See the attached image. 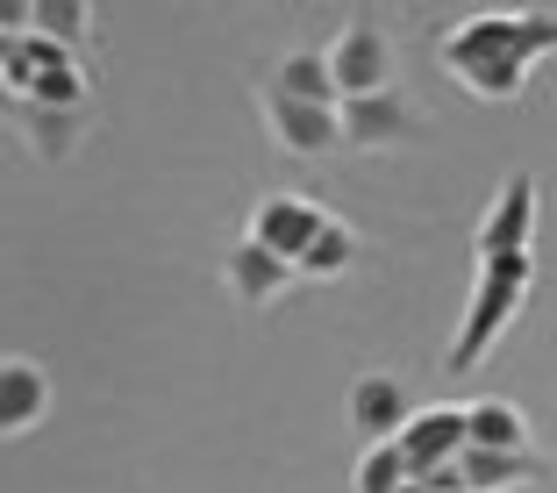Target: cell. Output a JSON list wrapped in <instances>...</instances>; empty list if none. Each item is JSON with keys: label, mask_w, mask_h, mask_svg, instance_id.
<instances>
[{"label": "cell", "mask_w": 557, "mask_h": 493, "mask_svg": "<svg viewBox=\"0 0 557 493\" xmlns=\"http://www.w3.org/2000/svg\"><path fill=\"white\" fill-rule=\"evenodd\" d=\"M443 72L472 100H522L543 58H557V8H479L436 44Z\"/></svg>", "instance_id": "6da1fadb"}, {"label": "cell", "mask_w": 557, "mask_h": 493, "mask_svg": "<svg viewBox=\"0 0 557 493\" xmlns=\"http://www.w3.org/2000/svg\"><path fill=\"white\" fill-rule=\"evenodd\" d=\"M529 286H536V258H529V250H515V258H479L472 300H465V322H458V336H450V358H443L458 379L479 372V365L500 350V336L515 329Z\"/></svg>", "instance_id": "7a4b0ae2"}, {"label": "cell", "mask_w": 557, "mask_h": 493, "mask_svg": "<svg viewBox=\"0 0 557 493\" xmlns=\"http://www.w3.org/2000/svg\"><path fill=\"white\" fill-rule=\"evenodd\" d=\"M329 79H336V100H364V94H394V72H400V50L394 29L379 15H350L344 29L329 36Z\"/></svg>", "instance_id": "3957f363"}, {"label": "cell", "mask_w": 557, "mask_h": 493, "mask_svg": "<svg viewBox=\"0 0 557 493\" xmlns=\"http://www.w3.org/2000/svg\"><path fill=\"white\" fill-rule=\"evenodd\" d=\"M336 122H344V150H408L414 136H422V108H414L400 86H394V94L344 100Z\"/></svg>", "instance_id": "277c9868"}, {"label": "cell", "mask_w": 557, "mask_h": 493, "mask_svg": "<svg viewBox=\"0 0 557 493\" xmlns=\"http://www.w3.org/2000/svg\"><path fill=\"white\" fill-rule=\"evenodd\" d=\"M408 415H414V400H408V379H400V372H358V379H350L344 422H350V436H358L364 451L394 444L400 429H408Z\"/></svg>", "instance_id": "5b68a950"}, {"label": "cell", "mask_w": 557, "mask_h": 493, "mask_svg": "<svg viewBox=\"0 0 557 493\" xmlns=\"http://www.w3.org/2000/svg\"><path fill=\"white\" fill-rule=\"evenodd\" d=\"M258 108H264V130H272V144L286 150V158H336V150H344L336 108H308V100L272 94V86L258 94Z\"/></svg>", "instance_id": "8992f818"}, {"label": "cell", "mask_w": 557, "mask_h": 493, "mask_svg": "<svg viewBox=\"0 0 557 493\" xmlns=\"http://www.w3.org/2000/svg\"><path fill=\"white\" fill-rule=\"evenodd\" d=\"M322 222H329V208L322 200H308V194H264L258 208H250V244L258 250H272V258H286V264H300V250L322 236Z\"/></svg>", "instance_id": "52a82bcc"}, {"label": "cell", "mask_w": 557, "mask_h": 493, "mask_svg": "<svg viewBox=\"0 0 557 493\" xmlns=\"http://www.w3.org/2000/svg\"><path fill=\"white\" fill-rule=\"evenodd\" d=\"M400 444V458H408V472L414 479H429V472H443V465H458L465 458V408L458 400H436V408H414L408 415V429L394 436Z\"/></svg>", "instance_id": "ba28073f"}, {"label": "cell", "mask_w": 557, "mask_h": 493, "mask_svg": "<svg viewBox=\"0 0 557 493\" xmlns=\"http://www.w3.org/2000/svg\"><path fill=\"white\" fill-rule=\"evenodd\" d=\"M529 236H536V180L529 172H515L500 194H493V208L479 214V258H515V250H529Z\"/></svg>", "instance_id": "9c48e42d"}, {"label": "cell", "mask_w": 557, "mask_h": 493, "mask_svg": "<svg viewBox=\"0 0 557 493\" xmlns=\"http://www.w3.org/2000/svg\"><path fill=\"white\" fill-rule=\"evenodd\" d=\"M50 415V372L36 358H0V444L29 436Z\"/></svg>", "instance_id": "30bf717a"}, {"label": "cell", "mask_w": 557, "mask_h": 493, "mask_svg": "<svg viewBox=\"0 0 557 493\" xmlns=\"http://www.w3.org/2000/svg\"><path fill=\"white\" fill-rule=\"evenodd\" d=\"M294 280H300L294 264H286V258H272V250H258L250 236L230 250V258H222V286H230V294L244 300V308H272V300L286 294Z\"/></svg>", "instance_id": "8fae6325"}, {"label": "cell", "mask_w": 557, "mask_h": 493, "mask_svg": "<svg viewBox=\"0 0 557 493\" xmlns=\"http://www.w3.org/2000/svg\"><path fill=\"white\" fill-rule=\"evenodd\" d=\"M458 479H465V493H515V486H536V479H550V465L536 458V451H472L465 444V458H458Z\"/></svg>", "instance_id": "7c38bea8"}, {"label": "cell", "mask_w": 557, "mask_h": 493, "mask_svg": "<svg viewBox=\"0 0 557 493\" xmlns=\"http://www.w3.org/2000/svg\"><path fill=\"white\" fill-rule=\"evenodd\" d=\"M465 436H472V451H536V429H529V415L515 408V400L500 394H479L472 408H465Z\"/></svg>", "instance_id": "4fadbf2b"}, {"label": "cell", "mask_w": 557, "mask_h": 493, "mask_svg": "<svg viewBox=\"0 0 557 493\" xmlns=\"http://www.w3.org/2000/svg\"><path fill=\"white\" fill-rule=\"evenodd\" d=\"M264 86H272V94H286V100H308V108H344V100H336V79H329V58H322V50H294V58H278Z\"/></svg>", "instance_id": "5bb4252c"}, {"label": "cell", "mask_w": 557, "mask_h": 493, "mask_svg": "<svg viewBox=\"0 0 557 493\" xmlns=\"http://www.w3.org/2000/svg\"><path fill=\"white\" fill-rule=\"evenodd\" d=\"M358 230H350V222H344V214H329V222H322V236H314V244L308 250H300V264H294V272H300V280H344V272H350V264H358Z\"/></svg>", "instance_id": "9a60e30c"}, {"label": "cell", "mask_w": 557, "mask_h": 493, "mask_svg": "<svg viewBox=\"0 0 557 493\" xmlns=\"http://www.w3.org/2000/svg\"><path fill=\"white\" fill-rule=\"evenodd\" d=\"M22 136H29V150L36 158H72L79 150V136H86V115H58V108H22Z\"/></svg>", "instance_id": "2e32d148"}, {"label": "cell", "mask_w": 557, "mask_h": 493, "mask_svg": "<svg viewBox=\"0 0 557 493\" xmlns=\"http://www.w3.org/2000/svg\"><path fill=\"white\" fill-rule=\"evenodd\" d=\"M29 36H50V44L79 50L94 36V8L86 0H29Z\"/></svg>", "instance_id": "e0dca14e"}, {"label": "cell", "mask_w": 557, "mask_h": 493, "mask_svg": "<svg viewBox=\"0 0 557 493\" xmlns=\"http://www.w3.org/2000/svg\"><path fill=\"white\" fill-rule=\"evenodd\" d=\"M408 479L414 472H408V458H400V444H372L358 458V479H350V486H358V493H400Z\"/></svg>", "instance_id": "ac0fdd59"}, {"label": "cell", "mask_w": 557, "mask_h": 493, "mask_svg": "<svg viewBox=\"0 0 557 493\" xmlns=\"http://www.w3.org/2000/svg\"><path fill=\"white\" fill-rule=\"evenodd\" d=\"M0 36H29V0H0Z\"/></svg>", "instance_id": "d6986e66"}, {"label": "cell", "mask_w": 557, "mask_h": 493, "mask_svg": "<svg viewBox=\"0 0 557 493\" xmlns=\"http://www.w3.org/2000/svg\"><path fill=\"white\" fill-rule=\"evenodd\" d=\"M0 115H8V122H22V100L8 94V79H0Z\"/></svg>", "instance_id": "ffe728a7"}, {"label": "cell", "mask_w": 557, "mask_h": 493, "mask_svg": "<svg viewBox=\"0 0 557 493\" xmlns=\"http://www.w3.org/2000/svg\"><path fill=\"white\" fill-rule=\"evenodd\" d=\"M15 44H22V36H0V72H8V58H15Z\"/></svg>", "instance_id": "44dd1931"}, {"label": "cell", "mask_w": 557, "mask_h": 493, "mask_svg": "<svg viewBox=\"0 0 557 493\" xmlns=\"http://www.w3.org/2000/svg\"><path fill=\"white\" fill-rule=\"evenodd\" d=\"M400 493H436V486H429V479H408V486H400Z\"/></svg>", "instance_id": "7402d4cb"}]
</instances>
